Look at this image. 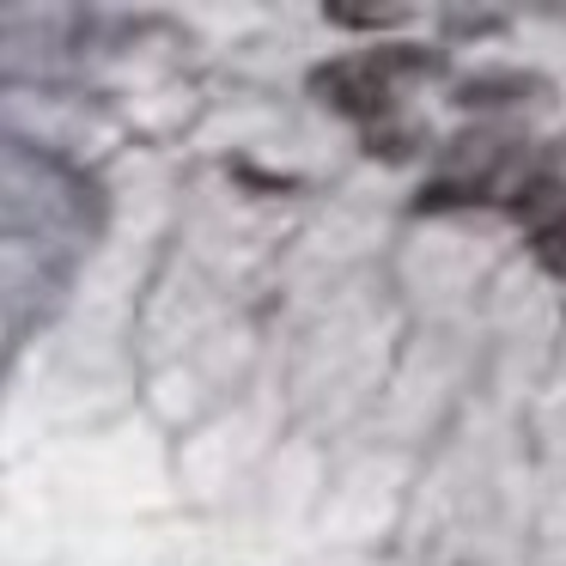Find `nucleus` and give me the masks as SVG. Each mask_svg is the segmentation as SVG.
Here are the masks:
<instances>
[{"mask_svg": "<svg viewBox=\"0 0 566 566\" xmlns=\"http://www.w3.org/2000/svg\"><path fill=\"white\" fill-rule=\"evenodd\" d=\"M311 92H317L323 104H335L342 116H359V123H371V116L390 111V86H384L378 74H366L359 62L317 67V74H311Z\"/></svg>", "mask_w": 566, "mask_h": 566, "instance_id": "obj_1", "label": "nucleus"}, {"mask_svg": "<svg viewBox=\"0 0 566 566\" xmlns=\"http://www.w3.org/2000/svg\"><path fill=\"white\" fill-rule=\"evenodd\" d=\"M359 67H366V74H378L384 86H396V80L439 74L444 55H439V50H420V43H378L371 55H359Z\"/></svg>", "mask_w": 566, "mask_h": 566, "instance_id": "obj_2", "label": "nucleus"}, {"mask_svg": "<svg viewBox=\"0 0 566 566\" xmlns=\"http://www.w3.org/2000/svg\"><path fill=\"white\" fill-rule=\"evenodd\" d=\"M530 92H536L530 74H481V80H469V86H457L451 98L463 104V111H488V104H517V98H530Z\"/></svg>", "mask_w": 566, "mask_h": 566, "instance_id": "obj_3", "label": "nucleus"}, {"mask_svg": "<svg viewBox=\"0 0 566 566\" xmlns=\"http://www.w3.org/2000/svg\"><path fill=\"white\" fill-rule=\"evenodd\" d=\"M493 201V184H463V177H432L415 196V213H444V208H481Z\"/></svg>", "mask_w": 566, "mask_h": 566, "instance_id": "obj_4", "label": "nucleus"}, {"mask_svg": "<svg viewBox=\"0 0 566 566\" xmlns=\"http://www.w3.org/2000/svg\"><path fill=\"white\" fill-rule=\"evenodd\" d=\"M323 13H329V25H347V31H366V25H396V19H402V7H384V0H329V7H323Z\"/></svg>", "mask_w": 566, "mask_h": 566, "instance_id": "obj_5", "label": "nucleus"}, {"mask_svg": "<svg viewBox=\"0 0 566 566\" xmlns=\"http://www.w3.org/2000/svg\"><path fill=\"white\" fill-rule=\"evenodd\" d=\"M366 153H378V159H402V153H415V135L396 128V123H378V128H366Z\"/></svg>", "mask_w": 566, "mask_h": 566, "instance_id": "obj_6", "label": "nucleus"}, {"mask_svg": "<svg viewBox=\"0 0 566 566\" xmlns=\"http://www.w3.org/2000/svg\"><path fill=\"white\" fill-rule=\"evenodd\" d=\"M530 244H536V256L548 262L554 274H566V213L554 226H542V232H530Z\"/></svg>", "mask_w": 566, "mask_h": 566, "instance_id": "obj_7", "label": "nucleus"}, {"mask_svg": "<svg viewBox=\"0 0 566 566\" xmlns=\"http://www.w3.org/2000/svg\"><path fill=\"white\" fill-rule=\"evenodd\" d=\"M500 31V13H451V38H488Z\"/></svg>", "mask_w": 566, "mask_h": 566, "instance_id": "obj_8", "label": "nucleus"}]
</instances>
